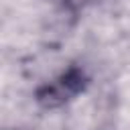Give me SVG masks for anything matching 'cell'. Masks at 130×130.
Segmentation results:
<instances>
[{
    "mask_svg": "<svg viewBox=\"0 0 130 130\" xmlns=\"http://www.w3.org/2000/svg\"><path fill=\"white\" fill-rule=\"evenodd\" d=\"M85 83H87V77H85L83 69L69 67L59 77H55L53 81H49L37 89V102L43 108H59V106L67 104L69 100H73L79 91H83Z\"/></svg>",
    "mask_w": 130,
    "mask_h": 130,
    "instance_id": "obj_1",
    "label": "cell"
},
{
    "mask_svg": "<svg viewBox=\"0 0 130 130\" xmlns=\"http://www.w3.org/2000/svg\"><path fill=\"white\" fill-rule=\"evenodd\" d=\"M87 2H89V0H63V4H65L69 10H79V8H83Z\"/></svg>",
    "mask_w": 130,
    "mask_h": 130,
    "instance_id": "obj_2",
    "label": "cell"
}]
</instances>
